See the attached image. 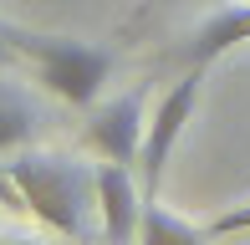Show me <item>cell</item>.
I'll return each mask as SVG.
<instances>
[{
  "label": "cell",
  "instance_id": "1",
  "mask_svg": "<svg viewBox=\"0 0 250 245\" xmlns=\"http://www.w3.org/2000/svg\"><path fill=\"white\" fill-rule=\"evenodd\" d=\"M10 174H16L21 194H26V209L51 225L56 235L66 240H92V209H97V169L77 159H62V153H31L21 148L10 159Z\"/></svg>",
  "mask_w": 250,
  "mask_h": 245
},
{
  "label": "cell",
  "instance_id": "2",
  "mask_svg": "<svg viewBox=\"0 0 250 245\" xmlns=\"http://www.w3.org/2000/svg\"><path fill=\"white\" fill-rule=\"evenodd\" d=\"M10 46L36 66V82L72 107H92L112 77V51L77 36H46V31H10Z\"/></svg>",
  "mask_w": 250,
  "mask_h": 245
},
{
  "label": "cell",
  "instance_id": "3",
  "mask_svg": "<svg viewBox=\"0 0 250 245\" xmlns=\"http://www.w3.org/2000/svg\"><path fill=\"white\" fill-rule=\"evenodd\" d=\"M204 72H209V66H189V72L164 92V102L153 107L148 133H143V153H138V184H143V199H158V184H164V169H168V153H174V143H179V133H184V122L194 118Z\"/></svg>",
  "mask_w": 250,
  "mask_h": 245
},
{
  "label": "cell",
  "instance_id": "4",
  "mask_svg": "<svg viewBox=\"0 0 250 245\" xmlns=\"http://www.w3.org/2000/svg\"><path fill=\"white\" fill-rule=\"evenodd\" d=\"M143 102H148V87H133V92L102 102L92 122H87V143L112 163H133L138 169L143 153V133H148V118H143Z\"/></svg>",
  "mask_w": 250,
  "mask_h": 245
},
{
  "label": "cell",
  "instance_id": "5",
  "mask_svg": "<svg viewBox=\"0 0 250 245\" xmlns=\"http://www.w3.org/2000/svg\"><path fill=\"white\" fill-rule=\"evenodd\" d=\"M143 184L133 174V163H97V215H102V235L107 245H133L143 225Z\"/></svg>",
  "mask_w": 250,
  "mask_h": 245
},
{
  "label": "cell",
  "instance_id": "6",
  "mask_svg": "<svg viewBox=\"0 0 250 245\" xmlns=\"http://www.w3.org/2000/svg\"><path fill=\"white\" fill-rule=\"evenodd\" d=\"M240 41H250V5L214 10V16L199 26V36L184 46V61H189V66H209L214 57H225V51L240 46Z\"/></svg>",
  "mask_w": 250,
  "mask_h": 245
},
{
  "label": "cell",
  "instance_id": "7",
  "mask_svg": "<svg viewBox=\"0 0 250 245\" xmlns=\"http://www.w3.org/2000/svg\"><path fill=\"white\" fill-rule=\"evenodd\" d=\"M209 225H189V220L168 215L158 199L143 204V225H138V245H209Z\"/></svg>",
  "mask_w": 250,
  "mask_h": 245
},
{
  "label": "cell",
  "instance_id": "8",
  "mask_svg": "<svg viewBox=\"0 0 250 245\" xmlns=\"http://www.w3.org/2000/svg\"><path fill=\"white\" fill-rule=\"evenodd\" d=\"M31 107L21 92H10V87H0V153H21L31 138Z\"/></svg>",
  "mask_w": 250,
  "mask_h": 245
},
{
  "label": "cell",
  "instance_id": "9",
  "mask_svg": "<svg viewBox=\"0 0 250 245\" xmlns=\"http://www.w3.org/2000/svg\"><path fill=\"white\" fill-rule=\"evenodd\" d=\"M0 204H5L10 215H31V209H26V194H21V184H16V174H10L5 159H0Z\"/></svg>",
  "mask_w": 250,
  "mask_h": 245
},
{
  "label": "cell",
  "instance_id": "10",
  "mask_svg": "<svg viewBox=\"0 0 250 245\" xmlns=\"http://www.w3.org/2000/svg\"><path fill=\"white\" fill-rule=\"evenodd\" d=\"M235 230H250V204L245 209H230V215H220V220H209V235L220 240V235H235Z\"/></svg>",
  "mask_w": 250,
  "mask_h": 245
},
{
  "label": "cell",
  "instance_id": "11",
  "mask_svg": "<svg viewBox=\"0 0 250 245\" xmlns=\"http://www.w3.org/2000/svg\"><path fill=\"white\" fill-rule=\"evenodd\" d=\"M16 57V46H10V26H0V66Z\"/></svg>",
  "mask_w": 250,
  "mask_h": 245
},
{
  "label": "cell",
  "instance_id": "12",
  "mask_svg": "<svg viewBox=\"0 0 250 245\" xmlns=\"http://www.w3.org/2000/svg\"><path fill=\"white\" fill-rule=\"evenodd\" d=\"M0 245H41V240H26V235H16V240H0Z\"/></svg>",
  "mask_w": 250,
  "mask_h": 245
},
{
  "label": "cell",
  "instance_id": "13",
  "mask_svg": "<svg viewBox=\"0 0 250 245\" xmlns=\"http://www.w3.org/2000/svg\"><path fill=\"white\" fill-rule=\"evenodd\" d=\"M72 245H92V240H72Z\"/></svg>",
  "mask_w": 250,
  "mask_h": 245
}]
</instances>
